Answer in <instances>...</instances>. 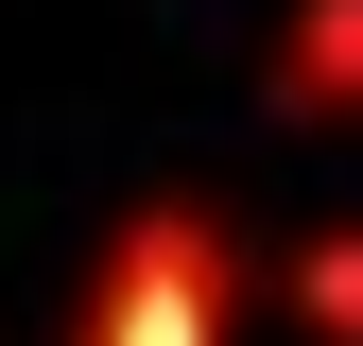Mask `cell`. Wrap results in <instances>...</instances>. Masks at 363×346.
Wrapping results in <instances>:
<instances>
[{"label":"cell","mask_w":363,"mask_h":346,"mask_svg":"<svg viewBox=\"0 0 363 346\" xmlns=\"http://www.w3.org/2000/svg\"><path fill=\"white\" fill-rule=\"evenodd\" d=\"M104 346H208V242H191V225L121 260V294H104Z\"/></svg>","instance_id":"obj_1"},{"label":"cell","mask_w":363,"mask_h":346,"mask_svg":"<svg viewBox=\"0 0 363 346\" xmlns=\"http://www.w3.org/2000/svg\"><path fill=\"white\" fill-rule=\"evenodd\" d=\"M294 294H311V329H346V346H363V242H311V277H294Z\"/></svg>","instance_id":"obj_2"}]
</instances>
